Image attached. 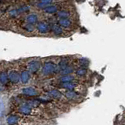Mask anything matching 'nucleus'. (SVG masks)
<instances>
[{
	"instance_id": "6ab92c4d",
	"label": "nucleus",
	"mask_w": 125,
	"mask_h": 125,
	"mask_svg": "<svg viewBox=\"0 0 125 125\" xmlns=\"http://www.w3.org/2000/svg\"><path fill=\"white\" fill-rule=\"evenodd\" d=\"M74 80H75V77H74L72 75H65L62 76L60 78V81L61 83H65V82H72Z\"/></svg>"
},
{
	"instance_id": "f3484780",
	"label": "nucleus",
	"mask_w": 125,
	"mask_h": 125,
	"mask_svg": "<svg viewBox=\"0 0 125 125\" xmlns=\"http://www.w3.org/2000/svg\"><path fill=\"white\" fill-rule=\"evenodd\" d=\"M48 94L50 97L53 98V99H60L61 98H62V94L58 90H51L48 92Z\"/></svg>"
},
{
	"instance_id": "aec40b11",
	"label": "nucleus",
	"mask_w": 125,
	"mask_h": 125,
	"mask_svg": "<svg viewBox=\"0 0 125 125\" xmlns=\"http://www.w3.org/2000/svg\"><path fill=\"white\" fill-rule=\"evenodd\" d=\"M18 120H19L18 117H17V116H15V115H11L7 118V123L9 124H11V125L16 124L17 122H18Z\"/></svg>"
},
{
	"instance_id": "b1692460",
	"label": "nucleus",
	"mask_w": 125,
	"mask_h": 125,
	"mask_svg": "<svg viewBox=\"0 0 125 125\" xmlns=\"http://www.w3.org/2000/svg\"><path fill=\"white\" fill-rule=\"evenodd\" d=\"M19 13H20L17 9H13V10H12L9 12V15H10V17H16L17 16H18Z\"/></svg>"
},
{
	"instance_id": "4be33fe9",
	"label": "nucleus",
	"mask_w": 125,
	"mask_h": 125,
	"mask_svg": "<svg viewBox=\"0 0 125 125\" xmlns=\"http://www.w3.org/2000/svg\"><path fill=\"white\" fill-rule=\"evenodd\" d=\"M24 29L25 31H26L28 33H32V32L34 31L35 30V27L33 24H31V23H27L25 26H24Z\"/></svg>"
},
{
	"instance_id": "2eb2a0df",
	"label": "nucleus",
	"mask_w": 125,
	"mask_h": 125,
	"mask_svg": "<svg viewBox=\"0 0 125 125\" xmlns=\"http://www.w3.org/2000/svg\"><path fill=\"white\" fill-rule=\"evenodd\" d=\"M68 65H70L69 64V60L67 59H62L59 62V63L58 65V70L61 71L62 70H64L65 68H66Z\"/></svg>"
},
{
	"instance_id": "4468645a",
	"label": "nucleus",
	"mask_w": 125,
	"mask_h": 125,
	"mask_svg": "<svg viewBox=\"0 0 125 125\" xmlns=\"http://www.w3.org/2000/svg\"><path fill=\"white\" fill-rule=\"evenodd\" d=\"M65 96L68 99H72V100H76L79 97V95L75 91H68V90H67L66 92L65 93Z\"/></svg>"
},
{
	"instance_id": "20e7f679",
	"label": "nucleus",
	"mask_w": 125,
	"mask_h": 125,
	"mask_svg": "<svg viewBox=\"0 0 125 125\" xmlns=\"http://www.w3.org/2000/svg\"><path fill=\"white\" fill-rule=\"evenodd\" d=\"M57 23H58L64 29H70L73 27V22L70 18L67 19H58Z\"/></svg>"
},
{
	"instance_id": "423d86ee",
	"label": "nucleus",
	"mask_w": 125,
	"mask_h": 125,
	"mask_svg": "<svg viewBox=\"0 0 125 125\" xmlns=\"http://www.w3.org/2000/svg\"><path fill=\"white\" fill-rule=\"evenodd\" d=\"M59 11V7L57 5H49L43 10V12L47 14H55Z\"/></svg>"
},
{
	"instance_id": "f257e3e1",
	"label": "nucleus",
	"mask_w": 125,
	"mask_h": 125,
	"mask_svg": "<svg viewBox=\"0 0 125 125\" xmlns=\"http://www.w3.org/2000/svg\"><path fill=\"white\" fill-rule=\"evenodd\" d=\"M58 69V66L53 63V62H46L43 65L42 72L44 75H50V74L55 73Z\"/></svg>"
},
{
	"instance_id": "412c9836",
	"label": "nucleus",
	"mask_w": 125,
	"mask_h": 125,
	"mask_svg": "<svg viewBox=\"0 0 125 125\" xmlns=\"http://www.w3.org/2000/svg\"><path fill=\"white\" fill-rule=\"evenodd\" d=\"M8 79H9L8 74L6 72H2L0 74V82L1 83L5 84V83H7L8 81Z\"/></svg>"
},
{
	"instance_id": "a211bd4d",
	"label": "nucleus",
	"mask_w": 125,
	"mask_h": 125,
	"mask_svg": "<svg viewBox=\"0 0 125 125\" xmlns=\"http://www.w3.org/2000/svg\"><path fill=\"white\" fill-rule=\"evenodd\" d=\"M87 74V69L86 67H79L76 70V74L79 77H83Z\"/></svg>"
},
{
	"instance_id": "393cba45",
	"label": "nucleus",
	"mask_w": 125,
	"mask_h": 125,
	"mask_svg": "<svg viewBox=\"0 0 125 125\" xmlns=\"http://www.w3.org/2000/svg\"><path fill=\"white\" fill-rule=\"evenodd\" d=\"M53 1H54V0H39V2L49 6V5H51V3Z\"/></svg>"
},
{
	"instance_id": "5701e85b",
	"label": "nucleus",
	"mask_w": 125,
	"mask_h": 125,
	"mask_svg": "<svg viewBox=\"0 0 125 125\" xmlns=\"http://www.w3.org/2000/svg\"><path fill=\"white\" fill-rule=\"evenodd\" d=\"M79 64L80 67H87L89 64V61H88V59H85V58H81L79 59Z\"/></svg>"
},
{
	"instance_id": "0eeeda50",
	"label": "nucleus",
	"mask_w": 125,
	"mask_h": 125,
	"mask_svg": "<svg viewBox=\"0 0 125 125\" xmlns=\"http://www.w3.org/2000/svg\"><path fill=\"white\" fill-rule=\"evenodd\" d=\"M25 20L27 23H31V24H35L39 22L38 15L36 13H30L26 17Z\"/></svg>"
},
{
	"instance_id": "9d476101",
	"label": "nucleus",
	"mask_w": 125,
	"mask_h": 125,
	"mask_svg": "<svg viewBox=\"0 0 125 125\" xmlns=\"http://www.w3.org/2000/svg\"><path fill=\"white\" fill-rule=\"evenodd\" d=\"M76 86H77L76 84H75L73 81L72 82H65V83H62L61 84V87L67 89L68 91H75Z\"/></svg>"
},
{
	"instance_id": "39448f33",
	"label": "nucleus",
	"mask_w": 125,
	"mask_h": 125,
	"mask_svg": "<svg viewBox=\"0 0 125 125\" xmlns=\"http://www.w3.org/2000/svg\"><path fill=\"white\" fill-rule=\"evenodd\" d=\"M28 70L31 73H36L40 69L41 64L38 60H32L28 63Z\"/></svg>"
},
{
	"instance_id": "ddd939ff",
	"label": "nucleus",
	"mask_w": 125,
	"mask_h": 125,
	"mask_svg": "<svg viewBox=\"0 0 125 125\" xmlns=\"http://www.w3.org/2000/svg\"><path fill=\"white\" fill-rule=\"evenodd\" d=\"M75 70V68L72 66V65H68V66L65 68L64 70H62L61 71H60V73L62 76H65V75H69V74H72Z\"/></svg>"
},
{
	"instance_id": "7ed1b4c3",
	"label": "nucleus",
	"mask_w": 125,
	"mask_h": 125,
	"mask_svg": "<svg viewBox=\"0 0 125 125\" xmlns=\"http://www.w3.org/2000/svg\"><path fill=\"white\" fill-rule=\"evenodd\" d=\"M50 31L56 36H62L65 33V29L63 28H61L58 23H52V24L50 25Z\"/></svg>"
},
{
	"instance_id": "f03ea898",
	"label": "nucleus",
	"mask_w": 125,
	"mask_h": 125,
	"mask_svg": "<svg viewBox=\"0 0 125 125\" xmlns=\"http://www.w3.org/2000/svg\"><path fill=\"white\" fill-rule=\"evenodd\" d=\"M35 28H36V30L39 34H47L50 31V27L48 23L45 21H39L36 23V27H35Z\"/></svg>"
},
{
	"instance_id": "1a4fd4ad",
	"label": "nucleus",
	"mask_w": 125,
	"mask_h": 125,
	"mask_svg": "<svg viewBox=\"0 0 125 125\" xmlns=\"http://www.w3.org/2000/svg\"><path fill=\"white\" fill-rule=\"evenodd\" d=\"M8 77L9 80L13 83H17L20 80V75H19V74L15 70L10 71L8 74Z\"/></svg>"
},
{
	"instance_id": "9b49d317",
	"label": "nucleus",
	"mask_w": 125,
	"mask_h": 125,
	"mask_svg": "<svg viewBox=\"0 0 125 125\" xmlns=\"http://www.w3.org/2000/svg\"><path fill=\"white\" fill-rule=\"evenodd\" d=\"M31 111H32L31 106L28 105V104H23L19 108V112L23 114H30Z\"/></svg>"
},
{
	"instance_id": "dca6fc26",
	"label": "nucleus",
	"mask_w": 125,
	"mask_h": 125,
	"mask_svg": "<svg viewBox=\"0 0 125 125\" xmlns=\"http://www.w3.org/2000/svg\"><path fill=\"white\" fill-rule=\"evenodd\" d=\"M30 79V73L29 71L24 70L20 74V81L23 83H27Z\"/></svg>"
},
{
	"instance_id": "a878e982",
	"label": "nucleus",
	"mask_w": 125,
	"mask_h": 125,
	"mask_svg": "<svg viewBox=\"0 0 125 125\" xmlns=\"http://www.w3.org/2000/svg\"><path fill=\"white\" fill-rule=\"evenodd\" d=\"M2 2V0H0V4H1Z\"/></svg>"
},
{
	"instance_id": "6e6552de",
	"label": "nucleus",
	"mask_w": 125,
	"mask_h": 125,
	"mask_svg": "<svg viewBox=\"0 0 125 125\" xmlns=\"http://www.w3.org/2000/svg\"><path fill=\"white\" fill-rule=\"evenodd\" d=\"M56 16L58 19H67L70 18L72 17V13L70 11L65 10H59L57 13H56Z\"/></svg>"
},
{
	"instance_id": "f8f14e48",
	"label": "nucleus",
	"mask_w": 125,
	"mask_h": 125,
	"mask_svg": "<svg viewBox=\"0 0 125 125\" xmlns=\"http://www.w3.org/2000/svg\"><path fill=\"white\" fill-rule=\"evenodd\" d=\"M23 93L29 96H37L38 92L33 88H26L23 89Z\"/></svg>"
}]
</instances>
